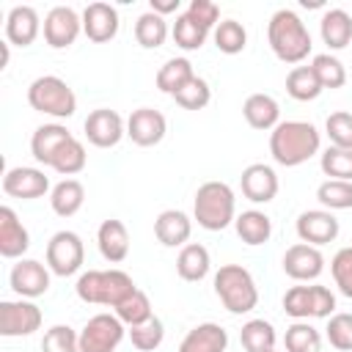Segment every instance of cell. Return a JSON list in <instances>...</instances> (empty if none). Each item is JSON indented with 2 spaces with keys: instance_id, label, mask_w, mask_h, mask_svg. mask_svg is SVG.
<instances>
[{
  "instance_id": "ab89813d",
  "label": "cell",
  "mask_w": 352,
  "mask_h": 352,
  "mask_svg": "<svg viewBox=\"0 0 352 352\" xmlns=\"http://www.w3.org/2000/svg\"><path fill=\"white\" fill-rule=\"evenodd\" d=\"M209 99H212V88H209V82L204 80V77H192V80H187L176 94H173V102L179 104V107H184V110H204L206 104H209Z\"/></svg>"
},
{
  "instance_id": "ac0fdd59",
  "label": "cell",
  "mask_w": 352,
  "mask_h": 352,
  "mask_svg": "<svg viewBox=\"0 0 352 352\" xmlns=\"http://www.w3.org/2000/svg\"><path fill=\"white\" fill-rule=\"evenodd\" d=\"M239 187H242V195L253 204H270L275 195H278V173L264 165V162H253L242 170L239 176Z\"/></svg>"
},
{
  "instance_id": "cb8c5ba5",
  "label": "cell",
  "mask_w": 352,
  "mask_h": 352,
  "mask_svg": "<svg viewBox=\"0 0 352 352\" xmlns=\"http://www.w3.org/2000/svg\"><path fill=\"white\" fill-rule=\"evenodd\" d=\"M96 245H99V253H102L104 261L121 264L129 256V231H126V226L116 217L104 220L96 231Z\"/></svg>"
},
{
  "instance_id": "8d00e7d4",
  "label": "cell",
  "mask_w": 352,
  "mask_h": 352,
  "mask_svg": "<svg viewBox=\"0 0 352 352\" xmlns=\"http://www.w3.org/2000/svg\"><path fill=\"white\" fill-rule=\"evenodd\" d=\"M316 201L327 209V212H338V209H352V182H341V179H324L316 187Z\"/></svg>"
},
{
  "instance_id": "9c48e42d",
  "label": "cell",
  "mask_w": 352,
  "mask_h": 352,
  "mask_svg": "<svg viewBox=\"0 0 352 352\" xmlns=\"http://www.w3.org/2000/svg\"><path fill=\"white\" fill-rule=\"evenodd\" d=\"M124 333L126 324L116 314H96L80 330V352H116Z\"/></svg>"
},
{
  "instance_id": "7c38bea8",
  "label": "cell",
  "mask_w": 352,
  "mask_h": 352,
  "mask_svg": "<svg viewBox=\"0 0 352 352\" xmlns=\"http://www.w3.org/2000/svg\"><path fill=\"white\" fill-rule=\"evenodd\" d=\"M82 129H85L88 143L96 146V148H113V146H118V140L126 135L124 118H121L116 110H110V107L91 110L88 118H85V124H82Z\"/></svg>"
},
{
  "instance_id": "d590c367",
  "label": "cell",
  "mask_w": 352,
  "mask_h": 352,
  "mask_svg": "<svg viewBox=\"0 0 352 352\" xmlns=\"http://www.w3.org/2000/svg\"><path fill=\"white\" fill-rule=\"evenodd\" d=\"M286 352H322V333L308 322H292L283 336Z\"/></svg>"
},
{
  "instance_id": "44dd1931",
  "label": "cell",
  "mask_w": 352,
  "mask_h": 352,
  "mask_svg": "<svg viewBox=\"0 0 352 352\" xmlns=\"http://www.w3.org/2000/svg\"><path fill=\"white\" fill-rule=\"evenodd\" d=\"M82 33L96 44H104V41L116 38V33H118V11L110 3L85 6V11H82Z\"/></svg>"
},
{
  "instance_id": "52a82bcc",
  "label": "cell",
  "mask_w": 352,
  "mask_h": 352,
  "mask_svg": "<svg viewBox=\"0 0 352 352\" xmlns=\"http://www.w3.org/2000/svg\"><path fill=\"white\" fill-rule=\"evenodd\" d=\"M283 311L286 316H292L294 322H305V319H330L336 314V294L322 286V283H311V286H292L283 294Z\"/></svg>"
},
{
  "instance_id": "d6a6232c",
  "label": "cell",
  "mask_w": 352,
  "mask_h": 352,
  "mask_svg": "<svg viewBox=\"0 0 352 352\" xmlns=\"http://www.w3.org/2000/svg\"><path fill=\"white\" fill-rule=\"evenodd\" d=\"M168 33H170V30H168L165 16H160V14H154V11L140 14L138 22H135V41H138L140 47H146V50L162 47L165 38H168Z\"/></svg>"
},
{
  "instance_id": "f1b7e54d",
  "label": "cell",
  "mask_w": 352,
  "mask_h": 352,
  "mask_svg": "<svg viewBox=\"0 0 352 352\" xmlns=\"http://www.w3.org/2000/svg\"><path fill=\"white\" fill-rule=\"evenodd\" d=\"M85 204V187L77 179H63L50 192V206L58 217H74Z\"/></svg>"
},
{
  "instance_id": "e0dca14e",
  "label": "cell",
  "mask_w": 352,
  "mask_h": 352,
  "mask_svg": "<svg viewBox=\"0 0 352 352\" xmlns=\"http://www.w3.org/2000/svg\"><path fill=\"white\" fill-rule=\"evenodd\" d=\"M47 190H50V179L38 168L19 165V168H8L3 176V192L11 198L33 201V198H41Z\"/></svg>"
},
{
  "instance_id": "c3c4849f",
  "label": "cell",
  "mask_w": 352,
  "mask_h": 352,
  "mask_svg": "<svg viewBox=\"0 0 352 352\" xmlns=\"http://www.w3.org/2000/svg\"><path fill=\"white\" fill-rule=\"evenodd\" d=\"M330 272H333V280H336L338 292L352 300V248H341V250L333 256Z\"/></svg>"
},
{
  "instance_id": "74e56055",
  "label": "cell",
  "mask_w": 352,
  "mask_h": 352,
  "mask_svg": "<svg viewBox=\"0 0 352 352\" xmlns=\"http://www.w3.org/2000/svg\"><path fill=\"white\" fill-rule=\"evenodd\" d=\"M214 47L223 52V55H239L248 44V30L242 22L236 19H223L217 28H214Z\"/></svg>"
},
{
  "instance_id": "8992f818",
  "label": "cell",
  "mask_w": 352,
  "mask_h": 352,
  "mask_svg": "<svg viewBox=\"0 0 352 352\" xmlns=\"http://www.w3.org/2000/svg\"><path fill=\"white\" fill-rule=\"evenodd\" d=\"M28 104L36 113H44L52 118H72L77 110V96L66 80L55 74H44L28 85Z\"/></svg>"
},
{
  "instance_id": "7dc6e473",
  "label": "cell",
  "mask_w": 352,
  "mask_h": 352,
  "mask_svg": "<svg viewBox=\"0 0 352 352\" xmlns=\"http://www.w3.org/2000/svg\"><path fill=\"white\" fill-rule=\"evenodd\" d=\"M324 132L330 138V146L352 148V113H346V110L330 113L324 121Z\"/></svg>"
},
{
  "instance_id": "4dcf8cb0",
  "label": "cell",
  "mask_w": 352,
  "mask_h": 352,
  "mask_svg": "<svg viewBox=\"0 0 352 352\" xmlns=\"http://www.w3.org/2000/svg\"><path fill=\"white\" fill-rule=\"evenodd\" d=\"M278 333L267 319H248L239 330V344L245 352H272Z\"/></svg>"
},
{
  "instance_id": "484cf974",
  "label": "cell",
  "mask_w": 352,
  "mask_h": 352,
  "mask_svg": "<svg viewBox=\"0 0 352 352\" xmlns=\"http://www.w3.org/2000/svg\"><path fill=\"white\" fill-rule=\"evenodd\" d=\"M228 333L217 322H201L195 324L179 344V352H226Z\"/></svg>"
},
{
  "instance_id": "4316f807",
  "label": "cell",
  "mask_w": 352,
  "mask_h": 352,
  "mask_svg": "<svg viewBox=\"0 0 352 352\" xmlns=\"http://www.w3.org/2000/svg\"><path fill=\"white\" fill-rule=\"evenodd\" d=\"M209 267H212V258H209V250L198 242H187L179 256H176V272L182 280L187 283H198L209 275Z\"/></svg>"
},
{
  "instance_id": "4fadbf2b",
  "label": "cell",
  "mask_w": 352,
  "mask_h": 352,
  "mask_svg": "<svg viewBox=\"0 0 352 352\" xmlns=\"http://www.w3.org/2000/svg\"><path fill=\"white\" fill-rule=\"evenodd\" d=\"M294 231H297L300 242L319 248V245L333 242L338 236L341 226H338V220H336L333 212H327V209H308V212H300L297 214Z\"/></svg>"
},
{
  "instance_id": "ee69618b",
  "label": "cell",
  "mask_w": 352,
  "mask_h": 352,
  "mask_svg": "<svg viewBox=\"0 0 352 352\" xmlns=\"http://www.w3.org/2000/svg\"><path fill=\"white\" fill-rule=\"evenodd\" d=\"M162 338H165V327L157 316H151L148 322H143L138 327H129V341L140 352H154L162 344Z\"/></svg>"
},
{
  "instance_id": "5b68a950",
  "label": "cell",
  "mask_w": 352,
  "mask_h": 352,
  "mask_svg": "<svg viewBox=\"0 0 352 352\" xmlns=\"http://www.w3.org/2000/svg\"><path fill=\"white\" fill-rule=\"evenodd\" d=\"M214 294L228 314H248L258 305V286L242 264H223L214 272Z\"/></svg>"
},
{
  "instance_id": "816d5d0a",
  "label": "cell",
  "mask_w": 352,
  "mask_h": 352,
  "mask_svg": "<svg viewBox=\"0 0 352 352\" xmlns=\"http://www.w3.org/2000/svg\"><path fill=\"white\" fill-rule=\"evenodd\" d=\"M272 352H278V349H272Z\"/></svg>"
},
{
  "instance_id": "83f0119b",
  "label": "cell",
  "mask_w": 352,
  "mask_h": 352,
  "mask_svg": "<svg viewBox=\"0 0 352 352\" xmlns=\"http://www.w3.org/2000/svg\"><path fill=\"white\" fill-rule=\"evenodd\" d=\"M319 33L330 50H344L352 41V16L344 8H327L319 19Z\"/></svg>"
},
{
  "instance_id": "7a4b0ae2",
  "label": "cell",
  "mask_w": 352,
  "mask_h": 352,
  "mask_svg": "<svg viewBox=\"0 0 352 352\" xmlns=\"http://www.w3.org/2000/svg\"><path fill=\"white\" fill-rule=\"evenodd\" d=\"M267 41H270V50L275 52V58L283 63H302L314 47L305 22L292 8H280L270 16Z\"/></svg>"
},
{
  "instance_id": "7402d4cb",
  "label": "cell",
  "mask_w": 352,
  "mask_h": 352,
  "mask_svg": "<svg viewBox=\"0 0 352 352\" xmlns=\"http://www.w3.org/2000/svg\"><path fill=\"white\" fill-rule=\"evenodd\" d=\"M74 135L63 126V124H41V126H36V132H33V138H30V154H33V160L36 162H41V165H52V160H55V154L63 148V143H69Z\"/></svg>"
},
{
  "instance_id": "bcb514c9",
  "label": "cell",
  "mask_w": 352,
  "mask_h": 352,
  "mask_svg": "<svg viewBox=\"0 0 352 352\" xmlns=\"http://www.w3.org/2000/svg\"><path fill=\"white\" fill-rule=\"evenodd\" d=\"M324 336L330 341L333 349L338 352H352V314H333L327 319V327H324Z\"/></svg>"
},
{
  "instance_id": "d4e9b609",
  "label": "cell",
  "mask_w": 352,
  "mask_h": 352,
  "mask_svg": "<svg viewBox=\"0 0 352 352\" xmlns=\"http://www.w3.org/2000/svg\"><path fill=\"white\" fill-rule=\"evenodd\" d=\"M245 121L258 132H272L280 124V104L270 94H250L242 104Z\"/></svg>"
},
{
  "instance_id": "681fc988",
  "label": "cell",
  "mask_w": 352,
  "mask_h": 352,
  "mask_svg": "<svg viewBox=\"0 0 352 352\" xmlns=\"http://www.w3.org/2000/svg\"><path fill=\"white\" fill-rule=\"evenodd\" d=\"M184 14L192 22H198L201 28H206V30H214L220 25V8L212 0H190V6H187Z\"/></svg>"
},
{
  "instance_id": "836d02e7",
  "label": "cell",
  "mask_w": 352,
  "mask_h": 352,
  "mask_svg": "<svg viewBox=\"0 0 352 352\" xmlns=\"http://www.w3.org/2000/svg\"><path fill=\"white\" fill-rule=\"evenodd\" d=\"M195 77V72H192V63L187 60V58H170V60H165L162 66H160V72H157V88L162 91V94H176L187 80H192Z\"/></svg>"
},
{
  "instance_id": "ffe728a7",
  "label": "cell",
  "mask_w": 352,
  "mask_h": 352,
  "mask_svg": "<svg viewBox=\"0 0 352 352\" xmlns=\"http://www.w3.org/2000/svg\"><path fill=\"white\" fill-rule=\"evenodd\" d=\"M30 248V234L11 206H0V256L22 258Z\"/></svg>"
},
{
  "instance_id": "7bdbcfd3",
  "label": "cell",
  "mask_w": 352,
  "mask_h": 352,
  "mask_svg": "<svg viewBox=\"0 0 352 352\" xmlns=\"http://www.w3.org/2000/svg\"><path fill=\"white\" fill-rule=\"evenodd\" d=\"M311 69L316 72L322 88H330V91H333V88H341V85L346 82V69H344V63H341L336 55H330V52L314 55Z\"/></svg>"
},
{
  "instance_id": "d6986e66",
  "label": "cell",
  "mask_w": 352,
  "mask_h": 352,
  "mask_svg": "<svg viewBox=\"0 0 352 352\" xmlns=\"http://www.w3.org/2000/svg\"><path fill=\"white\" fill-rule=\"evenodd\" d=\"M41 19L33 6H14L6 16V41L16 47H30L41 33Z\"/></svg>"
},
{
  "instance_id": "2e32d148",
  "label": "cell",
  "mask_w": 352,
  "mask_h": 352,
  "mask_svg": "<svg viewBox=\"0 0 352 352\" xmlns=\"http://www.w3.org/2000/svg\"><path fill=\"white\" fill-rule=\"evenodd\" d=\"M165 132H168V121L154 107H138L126 118V135L135 146H143V148L157 146L165 138Z\"/></svg>"
},
{
  "instance_id": "60d3db41",
  "label": "cell",
  "mask_w": 352,
  "mask_h": 352,
  "mask_svg": "<svg viewBox=\"0 0 352 352\" xmlns=\"http://www.w3.org/2000/svg\"><path fill=\"white\" fill-rule=\"evenodd\" d=\"M85 162H88V154H85V146L77 140V138H72L69 143H63V148L55 154V160H52V170H58L60 176H74V173H80L82 168H85Z\"/></svg>"
},
{
  "instance_id": "f546056e",
  "label": "cell",
  "mask_w": 352,
  "mask_h": 352,
  "mask_svg": "<svg viewBox=\"0 0 352 352\" xmlns=\"http://www.w3.org/2000/svg\"><path fill=\"white\" fill-rule=\"evenodd\" d=\"M234 228H236V236L250 248L264 245L272 236V220H270V214H264L258 209H248V212L236 214Z\"/></svg>"
},
{
  "instance_id": "9a60e30c",
  "label": "cell",
  "mask_w": 352,
  "mask_h": 352,
  "mask_svg": "<svg viewBox=\"0 0 352 352\" xmlns=\"http://www.w3.org/2000/svg\"><path fill=\"white\" fill-rule=\"evenodd\" d=\"M8 283L22 300H36L50 289V267H44L36 258H19L11 267Z\"/></svg>"
},
{
  "instance_id": "f35d334b",
  "label": "cell",
  "mask_w": 352,
  "mask_h": 352,
  "mask_svg": "<svg viewBox=\"0 0 352 352\" xmlns=\"http://www.w3.org/2000/svg\"><path fill=\"white\" fill-rule=\"evenodd\" d=\"M170 36H173L176 47H182V50H201L204 41H206V36H209V30L201 28L198 22H192V19L182 11V14H176V22H173V28H170Z\"/></svg>"
},
{
  "instance_id": "b9f144b4",
  "label": "cell",
  "mask_w": 352,
  "mask_h": 352,
  "mask_svg": "<svg viewBox=\"0 0 352 352\" xmlns=\"http://www.w3.org/2000/svg\"><path fill=\"white\" fill-rule=\"evenodd\" d=\"M322 173L327 179H341V182H352V148H338L330 146L322 151Z\"/></svg>"
},
{
  "instance_id": "3957f363",
  "label": "cell",
  "mask_w": 352,
  "mask_h": 352,
  "mask_svg": "<svg viewBox=\"0 0 352 352\" xmlns=\"http://www.w3.org/2000/svg\"><path fill=\"white\" fill-rule=\"evenodd\" d=\"M135 280L124 270H88L77 278V297L88 305H107L116 308L135 292Z\"/></svg>"
},
{
  "instance_id": "277c9868",
  "label": "cell",
  "mask_w": 352,
  "mask_h": 352,
  "mask_svg": "<svg viewBox=\"0 0 352 352\" xmlns=\"http://www.w3.org/2000/svg\"><path fill=\"white\" fill-rule=\"evenodd\" d=\"M192 214L201 228L223 231L236 220V198L226 182H204L192 201Z\"/></svg>"
},
{
  "instance_id": "f907efd6",
  "label": "cell",
  "mask_w": 352,
  "mask_h": 352,
  "mask_svg": "<svg viewBox=\"0 0 352 352\" xmlns=\"http://www.w3.org/2000/svg\"><path fill=\"white\" fill-rule=\"evenodd\" d=\"M148 6H151L148 11H154V14L165 16V14H173V11L179 14V6H182V3H179V0H151Z\"/></svg>"
},
{
  "instance_id": "f6af8a7d",
  "label": "cell",
  "mask_w": 352,
  "mask_h": 352,
  "mask_svg": "<svg viewBox=\"0 0 352 352\" xmlns=\"http://www.w3.org/2000/svg\"><path fill=\"white\" fill-rule=\"evenodd\" d=\"M41 352H80V333L69 324H52L41 338Z\"/></svg>"
},
{
  "instance_id": "e575fe53",
  "label": "cell",
  "mask_w": 352,
  "mask_h": 352,
  "mask_svg": "<svg viewBox=\"0 0 352 352\" xmlns=\"http://www.w3.org/2000/svg\"><path fill=\"white\" fill-rule=\"evenodd\" d=\"M113 314L126 324V330L129 327H138V324H143V322H148L154 314H151V300H148V294L146 292H140V289H135L124 302H118L116 308H113Z\"/></svg>"
},
{
  "instance_id": "30bf717a",
  "label": "cell",
  "mask_w": 352,
  "mask_h": 352,
  "mask_svg": "<svg viewBox=\"0 0 352 352\" xmlns=\"http://www.w3.org/2000/svg\"><path fill=\"white\" fill-rule=\"evenodd\" d=\"M41 308L33 300H3L0 302V336L19 338L41 327Z\"/></svg>"
},
{
  "instance_id": "603a6c76",
  "label": "cell",
  "mask_w": 352,
  "mask_h": 352,
  "mask_svg": "<svg viewBox=\"0 0 352 352\" xmlns=\"http://www.w3.org/2000/svg\"><path fill=\"white\" fill-rule=\"evenodd\" d=\"M192 234V220L182 209H165L154 220V236L165 248H184Z\"/></svg>"
},
{
  "instance_id": "1f68e13d",
  "label": "cell",
  "mask_w": 352,
  "mask_h": 352,
  "mask_svg": "<svg viewBox=\"0 0 352 352\" xmlns=\"http://www.w3.org/2000/svg\"><path fill=\"white\" fill-rule=\"evenodd\" d=\"M322 91L324 88H322V82L311 66H294L286 74V94L297 102H314Z\"/></svg>"
},
{
  "instance_id": "6da1fadb",
  "label": "cell",
  "mask_w": 352,
  "mask_h": 352,
  "mask_svg": "<svg viewBox=\"0 0 352 352\" xmlns=\"http://www.w3.org/2000/svg\"><path fill=\"white\" fill-rule=\"evenodd\" d=\"M322 138L311 121H280L270 132V154L283 168H297L319 154Z\"/></svg>"
},
{
  "instance_id": "ba28073f",
  "label": "cell",
  "mask_w": 352,
  "mask_h": 352,
  "mask_svg": "<svg viewBox=\"0 0 352 352\" xmlns=\"http://www.w3.org/2000/svg\"><path fill=\"white\" fill-rule=\"evenodd\" d=\"M85 261V245L80 239V234L74 231H58L50 236L47 242V267L52 275L58 278H69L74 272H80Z\"/></svg>"
},
{
  "instance_id": "5bb4252c",
  "label": "cell",
  "mask_w": 352,
  "mask_h": 352,
  "mask_svg": "<svg viewBox=\"0 0 352 352\" xmlns=\"http://www.w3.org/2000/svg\"><path fill=\"white\" fill-rule=\"evenodd\" d=\"M324 270V256L319 248L314 245H305V242H297L292 248H286L283 253V272L297 280V283H308V280H316Z\"/></svg>"
},
{
  "instance_id": "8fae6325",
  "label": "cell",
  "mask_w": 352,
  "mask_h": 352,
  "mask_svg": "<svg viewBox=\"0 0 352 352\" xmlns=\"http://www.w3.org/2000/svg\"><path fill=\"white\" fill-rule=\"evenodd\" d=\"M41 33H44V41L52 50H66L82 33V16L69 6H55V8L47 11Z\"/></svg>"
}]
</instances>
